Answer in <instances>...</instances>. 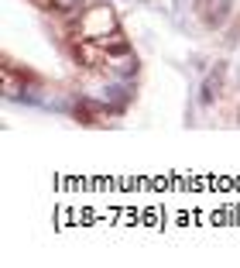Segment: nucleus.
Masks as SVG:
<instances>
[{"instance_id": "7ed1b4c3", "label": "nucleus", "mask_w": 240, "mask_h": 268, "mask_svg": "<svg viewBox=\"0 0 240 268\" xmlns=\"http://www.w3.org/2000/svg\"><path fill=\"white\" fill-rule=\"evenodd\" d=\"M75 121H83V124H103V110L93 100H79L75 103Z\"/></svg>"}, {"instance_id": "f257e3e1", "label": "nucleus", "mask_w": 240, "mask_h": 268, "mask_svg": "<svg viewBox=\"0 0 240 268\" xmlns=\"http://www.w3.org/2000/svg\"><path fill=\"white\" fill-rule=\"evenodd\" d=\"M120 31L117 28V14L110 4H96V7H86L79 14V21L72 24V38L75 42H103L106 34Z\"/></svg>"}, {"instance_id": "39448f33", "label": "nucleus", "mask_w": 240, "mask_h": 268, "mask_svg": "<svg viewBox=\"0 0 240 268\" xmlns=\"http://www.w3.org/2000/svg\"><path fill=\"white\" fill-rule=\"evenodd\" d=\"M34 4L52 14H79V0H34Z\"/></svg>"}, {"instance_id": "423d86ee", "label": "nucleus", "mask_w": 240, "mask_h": 268, "mask_svg": "<svg viewBox=\"0 0 240 268\" xmlns=\"http://www.w3.org/2000/svg\"><path fill=\"white\" fill-rule=\"evenodd\" d=\"M24 93V83H17V76H14V69H11V62L4 65V96L7 100H17Z\"/></svg>"}, {"instance_id": "f03ea898", "label": "nucleus", "mask_w": 240, "mask_h": 268, "mask_svg": "<svg viewBox=\"0 0 240 268\" xmlns=\"http://www.w3.org/2000/svg\"><path fill=\"white\" fill-rule=\"evenodd\" d=\"M75 62L86 69H106L110 65V52L100 42H79L75 45Z\"/></svg>"}, {"instance_id": "20e7f679", "label": "nucleus", "mask_w": 240, "mask_h": 268, "mask_svg": "<svg viewBox=\"0 0 240 268\" xmlns=\"http://www.w3.org/2000/svg\"><path fill=\"white\" fill-rule=\"evenodd\" d=\"M100 45H103L110 55H127V52H131V42L124 38V31H113V34H106Z\"/></svg>"}]
</instances>
